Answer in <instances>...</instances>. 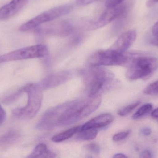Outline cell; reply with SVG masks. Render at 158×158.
Masks as SVG:
<instances>
[{
	"instance_id": "6da1fadb",
	"label": "cell",
	"mask_w": 158,
	"mask_h": 158,
	"mask_svg": "<svg viewBox=\"0 0 158 158\" xmlns=\"http://www.w3.org/2000/svg\"><path fill=\"white\" fill-rule=\"evenodd\" d=\"M101 95L87 99H80L64 103L55 107L56 125H70L95 111L101 104Z\"/></svg>"
},
{
	"instance_id": "7a4b0ae2",
	"label": "cell",
	"mask_w": 158,
	"mask_h": 158,
	"mask_svg": "<svg viewBox=\"0 0 158 158\" xmlns=\"http://www.w3.org/2000/svg\"><path fill=\"white\" fill-rule=\"evenodd\" d=\"M84 80L88 97H92L110 89L115 84V80L112 72L99 66H94L85 72Z\"/></svg>"
},
{
	"instance_id": "3957f363",
	"label": "cell",
	"mask_w": 158,
	"mask_h": 158,
	"mask_svg": "<svg viewBox=\"0 0 158 158\" xmlns=\"http://www.w3.org/2000/svg\"><path fill=\"white\" fill-rule=\"evenodd\" d=\"M24 87L28 96L27 105L23 107L15 109L12 113L17 118L30 119L37 115L40 108L43 100L42 88L40 84L33 83L27 84Z\"/></svg>"
},
{
	"instance_id": "277c9868",
	"label": "cell",
	"mask_w": 158,
	"mask_h": 158,
	"mask_svg": "<svg viewBox=\"0 0 158 158\" xmlns=\"http://www.w3.org/2000/svg\"><path fill=\"white\" fill-rule=\"evenodd\" d=\"M158 68V59L154 57H132L128 65L126 77L130 80L150 78Z\"/></svg>"
},
{
	"instance_id": "5b68a950",
	"label": "cell",
	"mask_w": 158,
	"mask_h": 158,
	"mask_svg": "<svg viewBox=\"0 0 158 158\" xmlns=\"http://www.w3.org/2000/svg\"><path fill=\"white\" fill-rule=\"evenodd\" d=\"M132 57L131 55L121 53L110 49L95 53L88 59V64L90 67L128 66Z\"/></svg>"
},
{
	"instance_id": "8992f818",
	"label": "cell",
	"mask_w": 158,
	"mask_h": 158,
	"mask_svg": "<svg viewBox=\"0 0 158 158\" xmlns=\"http://www.w3.org/2000/svg\"><path fill=\"white\" fill-rule=\"evenodd\" d=\"M73 9V6L66 4L49 9L22 24L19 27V30L25 32L36 28L42 24L51 22L62 16L69 14Z\"/></svg>"
},
{
	"instance_id": "52a82bcc",
	"label": "cell",
	"mask_w": 158,
	"mask_h": 158,
	"mask_svg": "<svg viewBox=\"0 0 158 158\" xmlns=\"http://www.w3.org/2000/svg\"><path fill=\"white\" fill-rule=\"evenodd\" d=\"M49 53V49L45 45H31L0 56V64L16 60L45 57Z\"/></svg>"
},
{
	"instance_id": "ba28073f",
	"label": "cell",
	"mask_w": 158,
	"mask_h": 158,
	"mask_svg": "<svg viewBox=\"0 0 158 158\" xmlns=\"http://www.w3.org/2000/svg\"><path fill=\"white\" fill-rule=\"evenodd\" d=\"M107 8L94 21L92 22L90 27L92 29H96L111 23L123 15L126 12L127 7L126 5L122 3L117 6Z\"/></svg>"
},
{
	"instance_id": "9c48e42d",
	"label": "cell",
	"mask_w": 158,
	"mask_h": 158,
	"mask_svg": "<svg viewBox=\"0 0 158 158\" xmlns=\"http://www.w3.org/2000/svg\"><path fill=\"white\" fill-rule=\"evenodd\" d=\"M72 25L66 21H57L49 23L37 28L38 33L48 35L64 37L69 35L72 32Z\"/></svg>"
},
{
	"instance_id": "30bf717a",
	"label": "cell",
	"mask_w": 158,
	"mask_h": 158,
	"mask_svg": "<svg viewBox=\"0 0 158 158\" xmlns=\"http://www.w3.org/2000/svg\"><path fill=\"white\" fill-rule=\"evenodd\" d=\"M137 33L134 30L124 32L119 37L110 49L121 53H125L134 42Z\"/></svg>"
},
{
	"instance_id": "8fae6325",
	"label": "cell",
	"mask_w": 158,
	"mask_h": 158,
	"mask_svg": "<svg viewBox=\"0 0 158 158\" xmlns=\"http://www.w3.org/2000/svg\"><path fill=\"white\" fill-rule=\"evenodd\" d=\"M29 0H12L0 8V20H6L15 15L27 3Z\"/></svg>"
},
{
	"instance_id": "7c38bea8",
	"label": "cell",
	"mask_w": 158,
	"mask_h": 158,
	"mask_svg": "<svg viewBox=\"0 0 158 158\" xmlns=\"http://www.w3.org/2000/svg\"><path fill=\"white\" fill-rule=\"evenodd\" d=\"M114 117L111 114H104L92 119L81 126V130L89 129H98L107 126L114 120Z\"/></svg>"
},
{
	"instance_id": "4fadbf2b",
	"label": "cell",
	"mask_w": 158,
	"mask_h": 158,
	"mask_svg": "<svg viewBox=\"0 0 158 158\" xmlns=\"http://www.w3.org/2000/svg\"><path fill=\"white\" fill-rule=\"evenodd\" d=\"M69 76V74L68 72L65 71L56 73L45 78L42 81L40 85L42 89L54 87V85L60 84L64 82L65 80H66Z\"/></svg>"
},
{
	"instance_id": "5bb4252c",
	"label": "cell",
	"mask_w": 158,
	"mask_h": 158,
	"mask_svg": "<svg viewBox=\"0 0 158 158\" xmlns=\"http://www.w3.org/2000/svg\"><path fill=\"white\" fill-rule=\"evenodd\" d=\"M55 154L50 151L47 146L44 144L38 145L31 153L28 156V158H54Z\"/></svg>"
},
{
	"instance_id": "9a60e30c",
	"label": "cell",
	"mask_w": 158,
	"mask_h": 158,
	"mask_svg": "<svg viewBox=\"0 0 158 158\" xmlns=\"http://www.w3.org/2000/svg\"><path fill=\"white\" fill-rule=\"evenodd\" d=\"M81 126H77L58 134L52 138V141L54 143H57L64 142L71 138L76 134L77 133L81 130Z\"/></svg>"
},
{
	"instance_id": "2e32d148",
	"label": "cell",
	"mask_w": 158,
	"mask_h": 158,
	"mask_svg": "<svg viewBox=\"0 0 158 158\" xmlns=\"http://www.w3.org/2000/svg\"><path fill=\"white\" fill-rule=\"evenodd\" d=\"M19 134L17 131L11 130L0 136V146L7 145L14 143L18 138Z\"/></svg>"
},
{
	"instance_id": "e0dca14e",
	"label": "cell",
	"mask_w": 158,
	"mask_h": 158,
	"mask_svg": "<svg viewBox=\"0 0 158 158\" xmlns=\"http://www.w3.org/2000/svg\"><path fill=\"white\" fill-rule=\"evenodd\" d=\"M77 138L83 141H91L96 137L98 131L96 129L81 130L78 132Z\"/></svg>"
},
{
	"instance_id": "ac0fdd59",
	"label": "cell",
	"mask_w": 158,
	"mask_h": 158,
	"mask_svg": "<svg viewBox=\"0 0 158 158\" xmlns=\"http://www.w3.org/2000/svg\"><path fill=\"white\" fill-rule=\"evenodd\" d=\"M153 109V105L151 104H146L142 106L133 116V119H138L150 112Z\"/></svg>"
},
{
	"instance_id": "d6986e66",
	"label": "cell",
	"mask_w": 158,
	"mask_h": 158,
	"mask_svg": "<svg viewBox=\"0 0 158 158\" xmlns=\"http://www.w3.org/2000/svg\"><path fill=\"white\" fill-rule=\"evenodd\" d=\"M24 92H25V87L24 86L12 94L4 97L2 99V102L6 105L11 104L17 100Z\"/></svg>"
},
{
	"instance_id": "ffe728a7",
	"label": "cell",
	"mask_w": 158,
	"mask_h": 158,
	"mask_svg": "<svg viewBox=\"0 0 158 158\" xmlns=\"http://www.w3.org/2000/svg\"><path fill=\"white\" fill-rule=\"evenodd\" d=\"M140 104H141V102L137 101V102H135L133 104H131L123 108L118 111V115L122 116V117L127 116L131 113L133 111L134 109H135Z\"/></svg>"
},
{
	"instance_id": "44dd1931",
	"label": "cell",
	"mask_w": 158,
	"mask_h": 158,
	"mask_svg": "<svg viewBox=\"0 0 158 158\" xmlns=\"http://www.w3.org/2000/svg\"><path fill=\"white\" fill-rule=\"evenodd\" d=\"M144 93L147 95L158 94V80L152 83L144 90Z\"/></svg>"
},
{
	"instance_id": "7402d4cb",
	"label": "cell",
	"mask_w": 158,
	"mask_h": 158,
	"mask_svg": "<svg viewBox=\"0 0 158 158\" xmlns=\"http://www.w3.org/2000/svg\"><path fill=\"white\" fill-rule=\"evenodd\" d=\"M131 130H127L126 131L122 132L116 134L113 136V140L115 142H119L125 139L126 137L129 136V135L131 133Z\"/></svg>"
},
{
	"instance_id": "603a6c76",
	"label": "cell",
	"mask_w": 158,
	"mask_h": 158,
	"mask_svg": "<svg viewBox=\"0 0 158 158\" xmlns=\"http://www.w3.org/2000/svg\"><path fill=\"white\" fill-rule=\"evenodd\" d=\"M86 150L93 153L94 154L98 155L99 153L100 148L99 146L97 144L92 143L87 145L85 147Z\"/></svg>"
},
{
	"instance_id": "cb8c5ba5",
	"label": "cell",
	"mask_w": 158,
	"mask_h": 158,
	"mask_svg": "<svg viewBox=\"0 0 158 158\" xmlns=\"http://www.w3.org/2000/svg\"><path fill=\"white\" fill-rule=\"evenodd\" d=\"M125 0H107L106 3V6L107 8L114 7L123 3Z\"/></svg>"
},
{
	"instance_id": "d4e9b609",
	"label": "cell",
	"mask_w": 158,
	"mask_h": 158,
	"mask_svg": "<svg viewBox=\"0 0 158 158\" xmlns=\"http://www.w3.org/2000/svg\"><path fill=\"white\" fill-rule=\"evenodd\" d=\"M97 1L98 0H76V2L78 5L84 6L93 3Z\"/></svg>"
},
{
	"instance_id": "484cf974",
	"label": "cell",
	"mask_w": 158,
	"mask_h": 158,
	"mask_svg": "<svg viewBox=\"0 0 158 158\" xmlns=\"http://www.w3.org/2000/svg\"><path fill=\"white\" fill-rule=\"evenodd\" d=\"M141 158H152L153 157V154L151 151L148 150H146L143 151L140 155Z\"/></svg>"
},
{
	"instance_id": "4316f807",
	"label": "cell",
	"mask_w": 158,
	"mask_h": 158,
	"mask_svg": "<svg viewBox=\"0 0 158 158\" xmlns=\"http://www.w3.org/2000/svg\"><path fill=\"white\" fill-rule=\"evenodd\" d=\"M6 117V114L5 111L0 105V121L4 122L5 120Z\"/></svg>"
},
{
	"instance_id": "83f0119b",
	"label": "cell",
	"mask_w": 158,
	"mask_h": 158,
	"mask_svg": "<svg viewBox=\"0 0 158 158\" xmlns=\"http://www.w3.org/2000/svg\"><path fill=\"white\" fill-rule=\"evenodd\" d=\"M151 132L152 131H151V129L149 128H143L141 130V134L145 136H148L151 134Z\"/></svg>"
},
{
	"instance_id": "f1b7e54d",
	"label": "cell",
	"mask_w": 158,
	"mask_h": 158,
	"mask_svg": "<svg viewBox=\"0 0 158 158\" xmlns=\"http://www.w3.org/2000/svg\"><path fill=\"white\" fill-rule=\"evenodd\" d=\"M152 32L154 37H158V21L154 25Z\"/></svg>"
},
{
	"instance_id": "f546056e",
	"label": "cell",
	"mask_w": 158,
	"mask_h": 158,
	"mask_svg": "<svg viewBox=\"0 0 158 158\" xmlns=\"http://www.w3.org/2000/svg\"><path fill=\"white\" fill-rule=\"evenodd\" d=\"M157 3H158V0H148L147 2V6L149 7H152Z\"/></svg>"
},
{
	"instance_id": "4dcf8cb0",
	"label": "cell",
	"mask_w": 158,
	"mask_h": 158,
	"mask_svg": "<svg viewBox=\"0 0 158 158\" xmlns=\"http://www.w3.org/2000/svg\"><path fill=\"white\" fill-rule=\"evenodd\" d=\"M151 117L153 118L158 119V108L156 109L152 112Z\"/></svg>"
},
{
	"instance_id": "1f68e13d",
	"label": "cell",
	"mask_w": 158,
	"mask_h": 158,
	"mask_svg": "<svg viewBox=\"0 0 158 158\" xmlns=\"http://www.w3.org/2000/svg\"><path fill=\"white\" fill-rule=\"evenodd\" d=\"M151 44L153 45L158 47V37H154L151 41Z\"/></svg>"
},
{
	"instance_id": "d6a6232c",
	"label": "cell",
	"mask_w": 158,
	"mask_h": 158,
	"mask_svg": "<svg viewBox=\"0 0 158 158\" xmlns=\"http://www.w3.org/2000/svg\"><path fill=\"white\" fill-rule=\"evenodd\" d=\"M113 158H127L128 157L125 156L124 154H122V153H118L114 155Z\"/></svg>"
},
{
	"instance_id": "836d02e7",
	"label": "cell",
	"mask_w": 158,
	"mask_h": 158,
	"mask_svg": "<svg viewBox=\"0 0 158 158\" xmlns=\"http://www.w3.org/2000/svg\"><path fill=\"white\" fill-rule=\"evenodd\" d=\"M3 122L1 121H0V126H1V124H2V123H3Z\"/></svg>"
}]
</instances>
